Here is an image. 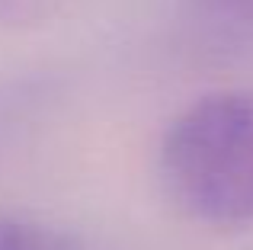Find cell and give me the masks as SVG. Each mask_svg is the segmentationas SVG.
Masks as SVG:
<instances>
[{
	"mask_svg": "<svg viewBox=\"0 0 253 250\" xmlns=\"http://www.w3.org/2000/svg\"><path fill=\"white\" fill-rule=\"evenodd\" d=\"M157 173L186 218L218 231L253 225V87L192 100L164 131Z\"/></svg>",
	"mask_w": 253,
	"mask_h": 250,
	"instance_id": "1",
	"label": "cell"
},
{
	"mask_svg": "<svg viewBox=\"0 0 253 250\" xmlns=\"http://www.w3.org/2000/svg\"><path fill=\"white\" fill-rule=\"evenodd\" d=\"M0 250H84L71 234L42 221L0 215Z\"/></svg>",
	"mask_w": 253,
	"mask_h": 250,
	"instance_id": "2",
	"label": "cell"
},
{
	"mask_svg": "<svg viewBox=\"0 0 253 250\" xmlns=\"http://www.w3.org/2000/svg\"><path fill=\"white\" fill-rule=\"evenodd\" d=\"M68 0H0V23L3 26H39L58 16V10Z\"/></svg>",
	"mask_w": 253,
	"mask_h": 250,
	"instance_id": "3",
	"label": "cell"
},
{
	"mask_svg": "<svg viewBox=\"0 0 253 250\" xmlns=\"http://www.w3.org/2000/svg\"><path fill=\"white\" fill-rule=\"evenodd\" d=\"M211 6H215V10H224L234 19L253 23V0H211Z\"/></svg>",
	"mask_w": 253,
	"mask_h": 250,
	"instance_id": "4",
	"label": "cell"
}]
</instances>
